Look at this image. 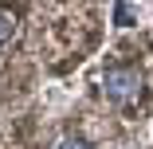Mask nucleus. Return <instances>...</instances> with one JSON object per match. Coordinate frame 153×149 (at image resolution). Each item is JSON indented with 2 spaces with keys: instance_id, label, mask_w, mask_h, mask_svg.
Returning a JSON list of instances; mask_svg holds the SVG:
<instances>
[{
  "instance_id": "1",
  "label": "nucleus",
  "mask_w": 153,
  "mask_h": 149,
  "mask_svg": "<svg viewBox=\"0 0 153 149\" xmlns=\"http://www.w3.org/2000/svg\"><path fill=\"white\" fill-rule=\"evenodd\" d=\"M102 86H106V94H110V98L130 102V98H137V94H141L145 79H141V71H134V67H106Z\"/></svg>"
},
{
  "instance_id": "2",
  "label": "nucleus",
  "mask_w": 153,
  "mask_h": 149,
  "mask_svg": "<svg viewBox=\"0 0 153 149\" xmlns=\"http://www.w3.org/2000/svg\"><path fill=\"white\" fill-rule=\"evenodd\" d=\"M12 32H16V16L12 12H0V47L12 39Z\"/></svg>"
},
{
  "instance_id": "3",
  "label": "nucleus",
  "mask_w": 153,
  "mask_h": 149,
  "mask_svg": "<svg viewBox=\"0 0 153 149\" xmlns=\"http://www.w3.org/2000/svg\"><path fill=\"white\" fill-rule=\"evenodd\" d=\"M130 16H134V12H130V0H118V12H114V24H118V27H130Z\"/></svg>"
},
{
  "instance_id": "4",
  "label": "nucleus",
  "mask_w": 153,
  "mask_h": 149,
  "mask_svg": "<svg viewBox=\"0 0 153 149\" xmlns=\"http://www.w3.org/2000/svg\"><path fill=\"white\" fill-rule=\"evenodd\" d=\"M55 149H90V145H86L82 137H63V141H59Z\"/></svg>"
}]
</instances>
